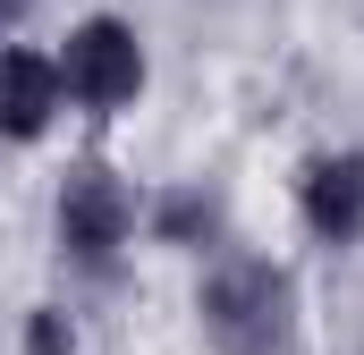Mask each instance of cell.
<instances>
[{"label":"cell","mask_w":364,"mask_h":355,"mask_svg":"<svg viewBox=\"0 0 364 355\" xmlns=\"http://www.w3.org/2000/svg\"><path fill=\"white\" fill-rule=\"evenodd\" d=\"M288 271L272 263H229L203 288V339L220 355H288Z\"/></svg>","instance_id":"obj_1"},{"label":"cell","mask_w":364,"mask_h":355,"mask_svg":"<svg viewBox=\"0 0 364 355\" xmlns=\"http://www.w3.org/2000/svg\"><path fill=\"white\" fill-rule=\"evenodd\" d=\"M60 85L77 93L85 110H119V102H136V85H144V51H136V34H127L119 17H85V26L68 34Z\"/></svg>","instance_id":"obj_2"},{"label":"cell","mask_w":364,"mask_h":355,"mask_svg":"<svg viewBox=\"0 0 364 355\" xmlns=\"http://www.w3.org/2000/svg\"><path fill=\"white\" fill-rule=\"evenodd\" d=\"M127 229H136V203H127V186L110 170H77L60 186V246L77 263H110L127 246Z\"/></svg>","instance_id":"obj_3"},{"label":"cell","mask_w":364,"mask_h":355,"mask_svg":"<svg viewBox=\"0 0 364 355\" xmlns=\"http://www.w3.org/2000/svg\"><path fill=\"white\" fill-rule=\"evenodd\" d=\"M305 220L331 246H356L364 237V153H331V161L305 170Z\"/></svg>","instance_id":"obj_4"},{"label":"cell","mask_w":364,"mask_h":355,"mask_svg":"<svg viewBox=\"0 0 364 355\" xmlns=\"http://www.w3.org/2000/svg\"><path fill=\"white\" fill-rule=\"evenodd\" d=\"M60 110V68L34 51H0V127L9 136H43Z\"/></svg>","instance_id":"obj_5"},{"label":"cell","mask_w":364,"mask_h":355,"mask_svg":"<svg viewBox=\"0 0 364 355\" xmlns=\"http://www.w3.org/2000/svg\"><path fill=\"white\" fill-rule=\"evenodd\" d=\"M195 229H212V203L203 195H170L161 203V237H195Z\"/></svg>","instance_id":"obj_6"},{"label":"cell","mask_w":364,"mask_h":355,"mask_svg":"<svg viewBox=\"0 0 364 355\" xmlns=\"http://www.w3.org/2000/svg\"><path fill=\"white\" fill-rule=\"evenodd\" d=\"M77 339H68V322L60 313H34V330H26V355H68Z\"/></svg>","instance_id":"obj_7"},{"label":"cell","mask_w":364,"mask_h":355,"mask_svg":"<svg viewBox=\"0 0 364 355\" xmlns=\"http://www.w3.org/2000/svg\"><path fill=\"white\" fill-rule=\"evenodd\" d=\"M0 17H26V0H0Z\"/></svg>","instance_id":"obj_8"}]
</instances>
